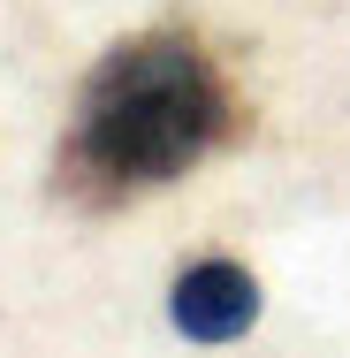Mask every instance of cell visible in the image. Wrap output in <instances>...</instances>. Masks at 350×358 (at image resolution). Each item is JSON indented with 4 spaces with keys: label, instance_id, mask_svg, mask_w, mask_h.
Returning <instances> with one entry per match:
<instances>
[{
    "label": "cell",
    "instance_id": "2",
    "mask_svg": "<svg viewBox=\"0 0 350 358\" xmlns=\"http://www.w3.org/2000/svg\"><path fill=\"white\" fill-rule=\"evenodd\" d=\"M251 313H259V289H251L244 267H228V259H198V267L175 282V328H183L191 343H228V336H244Z\"/></svg>",
    "mask_w": 350,
    "mask_h": 358
},
{
    "label": "cell",
    "instance_id": "1",
    "mask_svg": "<svg viewBox=\"0 0 350 358\" xmlns=\"http://www.w3.org/2000/svg\"><path fill=\"white\" fill-rule=\"evenodd\" d=\"M221 130H228V92L206 54L191 38H130L92 69L76 99L61 183L92 206H115L198 168Z\"/></svg>",
    "mask_w": 350,
    "mask_h": 358
}]
</instances>
